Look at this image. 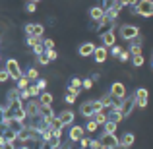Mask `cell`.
I'll return each mask as SVG.
<instances>
[{
  "mask_svg": "<svg viewBox=\"0 0 153 149\" xmlns=\"http://www.w3.org/2000/svg\"><path fill=\"white\" fill-rule=\"evenodd\" d=\"M29 85H31V82L25 78V76H23V78H19V79H18V85H16V87H18L19 91H23V89H27Z\"/></svg>",
  "mask_w": 153,
  "mask_h": 149,
  "instance_id": "obj_25",
  "label": "cell"
},
{
  "mask_svg": "<svg viewBox=\"0 0 153 149\" xmlns=\"http://www.w3.org/2000/svg\"><path fill=\"white\" fill-rule=\"evenodd\" d=\"M23 76H25V78L29 79L31 83H35V82L39 79V70H37V68H27V72H25Z\"/></svg>",
  "mask_w": 153,
  "mask_h": 149,
  "instance_id": "obj_22",
  "label": "cell"
},
{
  "mask_svg": "<svg viewBox=\"0 0 153 149\" xmlns=\"http://www.w3.org/2000/svg\"><path fill=\"white\" fill-rule=\"evenodd\" d=\"M19 99H22V101H25V103H27V101H29V99H31V95H29V91H27V89H23V91H19Z\"/></svg>",
  "mask_w": 153,
  "mask_h": 149,
  "instance_id": "obj_45",
  "label": "cell"
},
{
  "mask_svg": "<svg viewBox=\"0 0 153 149\" xmlns=\"http://www.w3.org/2000/svg\"><path fill=\"white\" fill-rule=\"evenodd\" d=\"M120 52H122V49H120V47H112V50H111V54L112 56H114V58H118V56H120Z\"/></svg>",
  "mask_w": 153,
  "mask_h": 149,
  "instance_id": "obj_46",
  "label": "cell"
},
{
  "mask_svg": "<svg viewBox=\"0 0 153 149\" xmlns=\"http://www.w3.org/2000/svg\"><path fill=\"white\" fill-rule=\"evenodd\" d=\"M16 149H29V145H25V143H19V145H16Z\"/></svg>",
  "mask_w": 153,
  "mask_h": 149,
  "instance_id": "obj_49",
  "label": "cell"
},
{
  "mask_svg": "<svg viewBox=\"0 0 153 149\" xmlns=\"http://www.w3.org/2000/svg\"><path fill=\"white\" fill-rule=\"evenodd\" d=\"M25 112H27V118H39L43 112V105L39 103V99H29L25 103Z\"/></svg>",
  "mask_w": 153,
  "mask_h": 149,
  "instance_id": "obj_3",
  "label": "cell"
},
{
  "mask_svg": "<svg viewBox=\"0 0 153 149\" xmlns=\"http://www.w3.org/2000/svg\"><path fill=\"white\" fill-rule=\"evenodd\" d=\"M89 142H91V139H87V138H82V139H79V143H82V149H89Z\"/></svg>",
  "mask_w": 153,
  "mask_h": 149,
  "instance_id": "obj_47",
  "label": "cell"
},
{
  "mask_svg": "<svg viewBox=\"0 0 153 149\" xmlns=\"http://www.w3.org/2000/svg\"><path fill=\"white\" fill-rule=\"evenodd\" d=\"M151 68H153V64H151Z\"/></svg>",
  "mask_w": 153,
  "mask_h": 149,
  "instance_id": "obj_53",
  "label": "cell"
},
{
  "mask_svg": "<svg viewBox=\"0 0 153 149\" xmlns=\"http://www.w3.org/2000/svg\"><path fill=\"white\" fill-rule=\"evenodd\" d=\"M79 91H82V79H79V78H72L70 85H68V93H74L76 97H78Z\"/></svg>",
  "mask_w": 153,
  "mask_h": 149,
  "instance_id": "obj_13",
  "label": "cell"
},
{
  "mask_svg": "<svg viewBox=\"0 0 153 149\" xmlns=\"http://www.w3.org/2000/svg\"><path fill=\"white\" fill-rule=\"evenodd\" d=\"M4 139L8 143H18V132H12V130H2Z\"/></svg>",
  "mask_w": 153,
  "mask_h": 149,
  "instance_id": "obj_23",
  "label": "cell"
},
{
  "mask_svg": "<svg viewBox=\"0 0 153 149\" xmlns=\"http://www.w3.org/2000/svg\"><path fill=\"white\" fill-rule=\"evenodd\" d=\"M114 130H116V122L107 120V124H105V134H114Z\"/></svg>",
  "mask_w": 153,
  "mask_h": 149,
  "instance_id": "obj_29",
  "label": "cell"
},
{
  "mask_svg": "<svg viewBox=\"0 0 153 149\" xmlns=\"http://www.w3.org/2000/svg\"><path fill=\"white\" fill-rule=\"evenodd\" d=\"M132 62H134V66L136 68H140L143 64V56L142 54H138V56H132Z\"/></svg>",
  "mask_w": 153,
  "mask_h": 149,
  "instance_id": "obj_38",
  "label": "cell"
},
{
  "mask_svg": "<svg viewBox=\"0 0 153 149\" xmlns=\"http://www.w3.org/2000/svg\"><path fill=\"white\" fill-rule=\"evenodd\" d=\"M79 112H82V116H85V118H93L95 114V108H93V101H87V103H83L82 107H79Z\"/></svg>",
  "mask_w": 153,
  "mask_h": 149,
  "instance_id": "obj_12",
  "label": "cell"
},
{
  "mask_svg": "<svg viewBox=\"0 0 153 149\" xmlns=\"http://www.w3.org/2000/svg\"><path fill=\"white\" fill-rule=\"evenodd\" d=\"M56 118L60 120L62 126H70V124L74 122V112H72V110H62V112L56 114Z\"/></svg>",
  "mask_w": 153,
  "mask_h": 149,
  "instance_id": "obj_11",
  "label": "cell"
},
{
  "mask_svg": "<svg viewBox=\"0 0 153 149\" xmlns=\"http://www.w3.org/2000/svg\"><path fill=\"white\" fill-rule=\"evenodd\" d=\"M97 126H99V124L95 122L93 118H91V120H87V124H85V132H89V134H91V132H95V130H97Z\"/></svg>",
  "mask_w": 153,
  "mask_h": 149,
  "instance_id": "obj_30",
  "label": "cell"
},
{
  "mask_svg": "<svg viewBox=\"0 0 153 149\" xmlns=\"http://www.w3.org/2000/svg\"><path fill=\"white\" fill-rule=\"evenodd\" d=\"M27 91H29L31 99H39V95H41V91H39V87L35 85V83H31V85L27 87Z\"/></svg>",
  "mask_w": 153,
  "mask_h": 149,
  "instance_id": "obj_26",
  "label": "cell"
},
{
  "mask_svg": "<svg viewBox=\"0 0 153 149\" xmlns=\"http://www.w3.org/2000/svg\"><path fill=\"white\" fill-rule=\"evenodd\" d=\"M45 52H47V56H49V60H51V62L58 58V52H56V49H52V50H45Z\"/></svg>",
  "mask_w": 153,
  "mask_h": 149,
  "instance_id": "obj_42",
  "label": "cell"
},
{
  "mask_svg": "<svg viewBox=\"0 0 153 149\" xmlns=\"http://www.w3.org/2000/svg\"><path fill=\"white\" fill-rule=\"evenodd\" d=\"M134 142H136V138H134V134H130V132H126V134L122 136V139H120V143H122L126 149L134 145Z\"/></svg>",
  "mask_w": 153,
  "mask_h": 149,
  "instance_id": "obj_19",
  "label": "cell"
},
{
  "mask_svg": "<svg viewBox=\"0 0 153 149\" xmlns=\"http://www.w3.org/2000/svg\"><path fill=\"white\" fill-rule=\"evenodd\" d=\"M8 79H10V74H8L6 68H2V70H0V83H6Z\"/></svg>",
  "mask_w": 153,
  "mask_h": 149,
  "instance_id": "obj_34",
  "label": "cell"
},
{
  "mask_svg": "<svg viewBox=\"0 0 153 149\" xmlns=\"http://www.w3.org/2000/svg\"><path fill=\"white\" fill-rule=\"evenodd\" d=\"M138 105V99H136V93L130 95V97H124L122 101V108H120V114H122V118H126V116L132 114V110H134V107Z\"/></svg>",
  "mask_w": 153,
  "mask_h": 149,
  "instance_id": "obj_5",
  "label": "cell"
},
{
  "mask_svg": "<svg viewBox=\"0 0 153 149\" xmlns=\"http://www.w3.org/2000/svg\"><path fill=\"white\" fill-rule=\"evenodd\" d=\"M107 56H108V52H107L105 47H97L95 52H93V58L97 60V62H105V60H107Z\"/></svg>",
  "mask_w": 153,
  "mask_h": 149,
  "instance_id": "obj_16",
  "label": "cell"
},
{
  "mask_svg": "<svg viewBox=\"0 0 153 149\" xmlns=\"http://www.w3.org/2000/svg\"><path fill=\"white\" fill-rule=\"evenodd\" d=\"M95 49H97V47H95L93 43H83V45L79 47V54L82 56H89V54L95 52Z\"/></svg>",
  "mask_w": 153,
  "mask_h": 149,
  "instance_id": "obj_17",
  "label": "cell"
},
{
  "mask_svg": "<svg viewBox=\"0 0 153 149\" xmlns=\"http://www.w3.org/2000/svg\"><path fill=\"white\" fill-rule=\"evenodd\" d=\"M83 134H85V128H82V126H72L70 128V139L72 142H79L83 138Z\"/></svg>",
  "mask_w": 153,
  "mask_h": 149,
  "instance_id": "obj_14",
  "label": "cell"
},
{
  "mask_svg": "<svg viewBox=\"0 0 153 149\" xmlns=\"http://www.w3.org/2000/svg\"><path fill=\"white\" fill-rule=\"evenodd\" d=\"M14 101H19V89L18 87H12L6 93V103H14Z\"/></svg>",
  "mask_w": 153,
  "mask_h": 149,
  "instance_id": "obj_20",
  "label": "cell"
},
{
  "mask_svg": "<svg viewBox=\"0 0 153 149\" xmlns=\"http://www.w3.org/2000/svg\"><path fill=\"white\" fill-rule=\"evenodd\" d=\"M41 139V136H39V132L37 130H33V128H29V126H25L22 132L18 134V142L19 143H27V142H39Z\"/></svg>",
  "mask_w": 153,
  "mask_h": 149,
  "instance_id": "obj_1",
  "label": "cell"
},
{
  "mask_svg": "<svg viewBox=\"0 0 153 149\" xmlns=\"http://www.w3.org/2000/svg\"><path fill=\"white\" fill-rule=\"evenodd\" d=\"M25 10L29 12V14H33V12L37 10V4H35V2H31V0H27V4H25Z\"/></svg>",
  "mask_w": 153,
  "mask_h": 149,
  "instance_id": "obj_39",
  "label": "cell"
},
{
  "mask_svg": "<svg viewBox=\"0 0 153 149\" xmlns=\"http://www.w3.org/2000/svg\"><path fill=\"white\" fill-rule=\"evenodd\" d=\"M140 35V29L136 25H120V37L126 39V41H132Z\"/></svg>",
  "mask_w": 153,
  "mask_h": 149,
  "instance_id": "obj_6",
  "label": "cell"
},
{
  "mask_svg": "<svg viewBox=\"0 0 153 149\" xmlns=\"http://www.w3.org/2000/svg\"><path fill=\"white\" fill-rule=\"evenodd\" d=\"M37 62H39V64H43V66L51 62V60H49V56H47V52H43V54H39V56H37Z\"/></svg>",
  "mask_w": 153,
  "mask_h": 149,
  "instance_id": "obj_37",
  "label": "cell"
},
{
  "mask_svg": "<svg viewBox=\"0 0 153 149\" xmlns=\"http://www.w3.org/2000/svg\"><path fill=\"white\" fill-rule=\"evenodd\" d=\"M128 58H130V50L122 49V52H120V56H118V60H122V62H126Z\"/></svg>",
  "mask_w": 153,
  "mask_h": 149,
  "instance_id": "obj_43",
  "label": "cell"
},
{
  "mask_svg": "<svg viewBox=\"0 0 153 149\" xmlns=\"http://www.w3.org/2000/svg\"><path fill=\"white\" fill-rule=\"evenodd\" d=\"M118 14H120V6H118V4H114L112 8H108V10L105 12V16H107L108 19H112V21H114V19L118 18Z\"/></svg>",
  "mask_w": 153,
  "mask_h": 149,
  "instance_id": "obj_21",
  "label": "cell"
},
{
  "mask_svg": "<svg viewBox=\"0 0 153 149\" xmlns=\"http://www.w3.org/2000/svg\"><path fill=\"white\" fill-rule=\"evenodd\" d=\"M101 41H103V47L105 49H108V47H114L116 45V35H114V31L112 29H108V31H105V33L101 35Z\"/></svg>",
  "mask_w": 153,
  "mask_h": 149,
  "instance_id": "obj_10",
  "label": "cell"
},
{
  "mask_svg": "<svg viewBox=\"0 0 153 149\" xmlns=\"http://www.w3.org/2000/svg\"><path fill=\"white\" fill-rule=\"evenodd\" d=\"M91 87H93V79L91 78L82 79V89H91Z\"/></svg>",
  "mask_w": 153,
  "mask_h": 149,
  "instance_id": "obj_35",
  "label": "cell"
},
{
  "mask_svg": "<svg viewBox=\"0 0 153 149\" xmlns=\"http://www.w3.org/2000/svg\"><path fill=\"white\" fill-rule=\"evenodd\" d=\"M136 99H138V101H143V99H147V89H143V87L136 89Z\"/></svg>",
  "mask_w": 153,
  "mask_h": 149,
  "instance_id": "obj_31",
  "label": "cell"
},
{
  "mask_svg": "<svg viewBox=\"0 0 153 149\" xmlns=\"http://www.w3.org/2000/svg\"><path fill=\"white\" fill-rule=\"evenodd\" d=\"M89 16H91V19H93V21H101V19L105 18L103 6H93V8L89 10Z\"/></svg>",
  "mask_w": 153,
  "mask_h": 149,
  "instance_id": "obj_15",
  "label": "cell"
},
{
  "mask_svg": "<svg viewBox=\"0 0 153 149\" xmlns=\"http://www.w3.org/2000/svg\"><path fill=\"white\" fill-rule=\"evenodd\" d=\"M33 52H35V56L43 54V52H45V47H43V43H39V45H35V47H33Z\"/></svg>",
  "mask_w": 153,
  "mask_h": 149,
  "instance_id": "obj_40",
  "label": "cell"
},
{
  "mask_svg": "<svg viewBox=\"0 0 153 149\" xmlns=\"http://www.w3.org/2000/svg\"><path fill=\"white\" fill-rule=\"evenodd\" d=\"M39 103H41L43 107H51V105H52V93H49V91H43V93L39 95Z\"/></svg>",
  "mask_w": 153,
  "mask_h": 149,
  "instance_id": "obj_18",
  "label": "cell"
},
{
  "mask_svg": "<svg viewBox=\"0 0 153 149\" xmlns=\"http://www.w3.org/2000/svg\"><path fill=\"white\" fill-rule=\"evenodd\" d=\"M76 99H78V97H76L74 93H66V97H64V101H66L68 105H74V103H76Z\"/></svg>",
  "mask_w": 153,
  "mask_h": 149,
  "instance_id": "obj_41",
  "label": "cell"
},
{
  "mask_svg": "<svg viewBox=\"0 0 153 149\" xmlns=\"http://www.w3.org/2000/svg\"><path fill=\"white\" fill-rule=\"evenodd\" d=\"M43 47H45V50H52L54 49V41L52 39H43Z\"/></svg>",
  "mask_w": 153,
  "mask_h": 149,
  "instance_id": "obj_36",
  "label": "cell"
},
{
  "mask_svg": "<svg viewBox=\"0 0 153 149\" xmlns=\"http://www.w3.org/2000/svg\"><path fill=\"white\" fill-rule=\"evenodd\" d=\"M0 149H16V143H4V145H0Z\"/></svg>",
  "mask_w": 153,
  "mask_h": 149,
  "instance_id": "obj_48",
  "label": "cell"
},
{
  "mask_svg": "<svg viewBox=\"0 0 153 149\" xmlns=\"http://www.w3.org/2000/svg\"><path fill=\"white\" fill-rule=\"evenodd\" d=\"M35 85H37V87H39V91L43 93V91L47 89V79H45V78H39L37 82H35Z\"/></svg>",
  "mask_w": 153,
  "mask_h": 149,
  "instance_id": "obj_33",
  "label": "cell"
},
{
  "mask_svg": "<svg viewBox=\"0 0 153 149\" xmlns=\"http://www.w3.org/2000/svg\"><path fill=\"white\" fill-rule=\"evenodd\" d=\"M136 14L143 16V18H151L153 16V0H140L136 4Z\"/></svg>",
  "mask_w": 153,
  "mask_h": 149,
  "instance_id": "obj_4",
  "label": "cell"
},
{
  "mask_svg": "<svg viewBox=\"0 0 153 149\" xmlns=\"http://www.w3.org/2000/svg\"><path fill=\"white\" fill-rule=\"evenodd\" d=\"M99 142H101L103 149H114L116 145H120V139L116 138L114 134H103Z\"/></svg>",
  "mask_w": 153,
  "mask_h": 149,
  "instance_id": "obj_8",
  "label": "cell"
},
{
  "mask_svg": "<svg viewBox=\"0 0 153 149\" xmlns=\"http://www.w3.org/2000/svg\"><path fill=\"white\" fill-rule=\"evenodd\" d=\"M111 95L114 99H124L126 97V87H124V83H120V82H114L111 85Z\"/></svg>",
  "mask_w": 153,
  "mask_h": 149,
  "instance_id": "obj_9",
  "label": "cell"
},
{
  "mask_svg": "<svg viewBox=\"0 0 153 149\" xmlns=\"http://www.w3.org/2000/svg\"><path fill=\"white\" fill-rule=\"evenodd\" d=\"M142 43H143V39L138 35L136 39H132V41H130V47H142Z\"/></svg>",
  "mask_w": 153,
  "mask_h": 149,
  "instance_id": "obj_44",
  "label": "cell"
},
{
  "mask_svg": "<svg viewBox=\"0 0 153 149\" xmlns=\"http://www.w3.org/2000/svg\"><path fill=\"white\" fill-rule=\"evenodd\" d=\"M4 143H6V139H4V134L0 132V145H4Z\"/></svg>",
  "mask_w": 153,
  "mask_h": 149,
  "instance_id": "obj_50",
  "label": "cell"
},
{
  "mask_svg": "<svg viewBox=\"0 0 153 149\" xmlns=\"http://www.w3.org/2000/svg\"><path fill=\"white\" fill-rule=\"evenodd\" d=\"M112 101H114V97H112L111 93H108L107 97H103V99H101V103H103V108H105V107H111V108H112Z\"/></svg>",
  "mask_w": 153,
  "mask_h": 149,
  "instance_id": "obj_32",
  "label": "cell"
},
{
  "mask_svg": "<svg viewBox=\"0 0 153 149\" xmlns=\"http://www.w3.org/2000/svg\"><path fill=\"white\" fill-rule=\"evenodd\" d=\"M25 43H27V45L31 47V49H33L35 45H39V43H43V37H27V39H25Z\"/></svg>",
  "mask_w": 153,
  "mask_h": 149,
  "instance_id": "obj_28",
  "label": "cell"
},
{
  "mask_svg": "<svg viewBox=\"0 0 153 149\" xmlns=\"http://www.w3.org/2000/svg\"><path fill=\"white\" fill-rule=\"evenodd\" d=\"M0 60H2V56H0Z\"/></svg>",
  "mask_w": 153,
  "mask_h": 149,
  "instance_id": "obj_52",
  "label": "cell"
},
{
  "mask_svg": "<svg viewBox=\"0 0 153 149\" xmlns=\"http://www.w3.org/2000/svg\"><path fill=\"white\" fill-rule=\"evenodd\" d=\"M108 120L118 124L120 120H122V114H120V110H111V114H108Z\"/></svg>",
  "mask_w": 153,
  "mask_h": 149,
  "instance_id": "obj_27",
  "label": "cell"
},
{
  "mask_svg": "<svg viewBox=\"0 0 153 149\" xmlns=\"http://www.w3.org/2000/svg\"><path fill=\"white\" fill-rule=\"evenodd\" d=\"M31 2H35V4H37V2H41V0H31Z\"/></svg>",
  "mask_w": 153,
  "mask_h": 149,
  "instance_id": "obj_51",
  "label": "cell"
},
{
  "mask_svg": "<svg viewBox=\"0 0 153 149\" xmlns=\"http://www.w3.org/2000/svg\"><path fill=\"white\" fill-rule=\"evenodd\" d=\"M6 70H8V74H10V79H14V82H18L19 78H23V72H22L19 62L16 58H8L6 60Z\"/></svg>",
  "mask_w": 153,
  "mask_h": 149,
  "instance_id": "obj_2",
  "label": "cell"
},
{
  "mask_svg": "<svg viewBox=\"0 0 153 149\" xmlns=\"http://www.w3.org/2000/svg\"><path fill=\"white\" fill-rule=\"evenodd\" d=\"M23 31H25L27 37H43L45 27H43L41 23H27V25L23 27Z\"/></svg>",
  "mask_w": 153,
  "mask_h": 149,
  "instance_id": "obj_7",
  "label": "cell"
},
{
  "mask_svg": "<svg viewBox=\"0 0 153 149\" xmlns=\"http://www.w3.org/2000/svg\"><path fill=\"white\" fill-rule=\"evenodd\" d=\"M93 120L97 124H103V126H105V124H107V120H108V116L101 110V112H95V114H93Z\"/></svg>",
  "mask_w": 153,
  "mask_h": 149,
  "instance_id": "obj_24",
  "label": "cell"
}]
</instances>
